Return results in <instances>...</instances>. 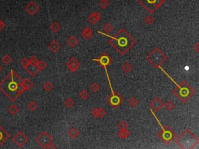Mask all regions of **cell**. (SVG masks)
Masks as SVG:
<instances>
[{
    "label": "cell",
    "instance_id": "cell-36",
    "mask_svg": "<svg viewBox=\"0 0 199 149\" xmlns=\"http://www.w3.org/2000/svg\"><path fill=\"white\" fill-rule=\"evenodd\" d=\"M163 106L167 110H172L173 109H174L175 105L172 101H167L166 103H163Z\"/></svg>",
    "mask_w": 199,
    "mask_h": 149
},
{
    "label": "cell",
    "instance_id": "cell-26",
    "mask_svg": "<svg viewBox=\"0 0 199 149\" xmlns=\"http://www.w3.org/2000/svg\"><path fill=\"white\" fill-rule=\"evenodd\" d=\"M74 104H75V102L71 97H68L64 100V106H66V108H72L74 106Z\"/></svg>",
    "mask_w": 199,
    "mask_h": 149
},
{
    "label": "cell",
    "instance_id": "cell-6",
    "mask_svg": "<svg viewBox=\"0 0 199 149\" xmlns=\"http://www.w3.org/2000/svg\"><path fill=\"white\" fill-rule=\"evenodd\" d=\"M152 114L154 115V116L156 117V119L157 120L158 123L160 124V123H159V121L158 120L157 117L155 116V114H154L153 112L152 111ZM160 127H161L162 131L157 133V137H158L159 140L163 142L165 144H170V142H173L174 139L176 138V133H175L173 130H171V129L168 126L162 127V125L160 124Z\"/></svg>",
    "mask_w": 199,
    "mask_h": 149
},
{
    "label": "cell",
    "instance_id": "cell-19",
    "mask_svg": "<svg viewBox=\"0 0 199 149\" xmlns=\"http://www.w3.org/2000/svg\"><path fill=\"white\" fill-rule=\"evenodd\" d=\"M93 34V31H92V29H91L90 27H84V29H83V31H82V32H81V36H82L85 40H89V39H90V38L92 37Z\"/></svg>",
    "mask_w": 199,
    "mask_h": 149
},
{
    "label": "cell",
    "instance_id": "cell-25",
    "mask_svg": "<svg viewBox=\"0 0 199 149\" xmlns=\"http://www.w3.org/2000/svg\"><path fill=\"white\" fill-rule=\"evenodd\" d=\"M8 111L11 115H16V114L19 113V108L18 106L15 104H13V105H10L9 107H8Z\"/></svg>",
    "mask_w": 199,
    "mask_h": 149
},
{
    "label": "cell",
    "instance_id": "cell-37",
    "mask_svg": "<svg viewBox=\"0 0 199 149\" xmlns=\"http://www.w3.org/2000/svg\"><path fill=\"white\" fill-rule=\"evenodd\" d=\"M107 112L103 110V108H98V112H97V116L96 118H103L104 116H106Z\"/></svg>",
    "mask_w": 199,
    "mask_h": 149
},
{
    "label": "cell",
    "instance_id": "cell-9",
    "mask_svg": "<svg viewBox=\"0 0 199 149\" xmlns=\"http://www.w3.org/2000/svg\"><path fill=\"white\" fill-rule=\"evenodd\" d=\"M13 142L17 144L19 147H22L28 142V137L22 131H19L13 137Z\"/></svg>",
    "mask_w": 199,
    "mask_h": 149
},
{
    "label": "cell",
    "instance_id": "cell-14",
    "mask_svg": "<svg viewBox=\"0 0 199 149\" xmlns=\"http://www.w3.org/2000/svg\"><path fill=\"white\" fill-rule=\"evenodd\" d=\"M150 108L154 111H159L163 107V103L159 97H155V98L150 102Z\"/></svg>",
    "mask_w": 199,
    "mask_h": 149
},
{
    "label": "cell",
    "instance_id": "cell-43",
    "mask_svg": "<svg viewBox=\"0 0 199 149\" xmlns=\"http://www.w3.org/2000/svg\"><path fill=\"white\" fill-rule=\"evenodd\" d=\"M98 108L99 107H93V108L92 109V110H91V115H92L93 116H94V117H96V116H97Z\"/></svg>",
    "mask_w": 199,
    "mask_h": 149
},
{
    "label": "cell",
    "instance_id": "cell-10",
    "mask_svg": "<svg viewBox=\"0 0 199 149\" xmlns=\"http://www.w3.org/2000/svg\"><path fill=\"white\" fill-rule=\"evenodd\" d=\"M122 98L119 96L118 94L116 93L114 95L111 94L107 99V103L111 105L114 109H117L121 103H122Z\"/></svg>",
    "mask_w": 199,
    "mask_h": 149
},
{
    "label": "cell",
    "instance_id": "cell-35",
    "mask_svg": "<svg viewBox=\"0 0 199 149\" xmlns=\"http://www.w3.org/2000/svg\"><path fill=\"white\" fill-rule=\"evenodd\" d=\"M129 104L131 107H135V106L139 104V100L137 99V98H135V97H134L133 96V97L129 99Z\"/></svg>",
    "mask_w": 199,
    "mask_h": 149
},
{
    "label": "cell",
    "instance_id": "cell-40",
    "mask_svg": "<svg viewBox=\"0 0 199 149\" xmlns=\"http://www.w3.org/2000/svg\"><path fill=\"white\" fill-rule=\"evenodd\" d=\"M108 5H109L108 1L101 0V2H100V6H101V9H103V10H104V9H106V8L108 7Z\"/></svg>",
    "mask_w": 199,
    "mask_h": 149
},
{
    "label": "cell",
    "instance_id": "cell-28",
    "mask_svg": "<svg viewBox=\"0 0 199 149\" xmlns=\"http://www.w3.org/2000/svg\"><path fill=\"white\" fill-rule=\"evenodd\" d=\"M37 67H38L39 71H43V70H44L48 67V65H47V63L44 61L40 60V61H38V64H37Z\"/></svg>",
    "mask_w": 199,
    "mask_h": 149
},
{
    "label": "cell",
    "instance_id": "cell-13",
    "mask_svg": "<svg viewBox=\"0 0 199 149\" xmlns=\"http://www.w3.org/2000/svg\"><path fill=\"white\" fill-rule=\"evenodd\" d=\"M25 10L29 15L34 16L39 11V6L35 2L31 1L27 5V6L25 7Z\"/></svg>",
    "mask_w": 199,
    "mask_h": 149
},
{
    "label": "cell",
    "instance_id": "cell-3",
    "mask_svg": "<svg viewBox=\"0 0 199 149\" xmlns=\"http://www.w3.org/2000/svg\"><path fill=\"white\" fill-rule=\"evenodd\" d=\"M174 82L176 84V86L173 89L172 92L174 95H175L179 99L182 103H187V100H189L195 94V90L185 80H183L180 84L176 83V82L174 81Z\"/></svg>",
    "mask_w": 199,
    "mask_h": 149
},
{
    "label": "cell",
    "instance_id": "cell-24",
    "mask_svg": "<svg viewBox=\"0 0 199 149\" xmlns=\"http://www.w3.org/2000/svg\"><path fill=\"white\" fill-rule=\"evenodd\" d=\"M121 69H122V71H123L124 73H129V72H131V71H132L133 66L131 65L130 63H129L128 61H126V62H124V63L123 64V65L121 67Z\"/></svg>",
    "mask_w": 199,
    "mask_h": 149
},
{
    "label": "cell",
    "instance_id": "cell-45",
    "mask_svg": "<svg viewBox=\"0 0 199 149\" xmlns=\"http://www.w3.org/2000/svg\"><path fill=\"white\" fill-rule=\"evenodd\" d=\"M4 27H5V23H3V21L0 20V31H2Z\"/></svg>",
    "mask_w": 199,
    "mask_h": 149
},
{
    "label": "cell",
    "instance_id": "cell-20",
    "mask_svg": "<svg viewBox=\"0 0 199 149\" xmlns=\"http://www.w3.org/2000/svg\"><path fill=\"white\" fill-rule=\"evenodd\" d=\"M21 85H22V87L24 89V91H29L34 87V83L30 78H26L24 80H22Z\"/></svg>",
    "mask_w": 199,
    "mask_h": 149
},
{
    "label": "cell",
    "instance_id": "cell-15",
    "mask_svg": "<svg viewBox=\"0 0 199 149\" xmlns=\"http://www.w3.org/2000/svg\"><path fill=\"white\" fill-rule=\"evenodd\" d=\"M10 137V134L5 131V128L0 125V147L2 146Z\"/></svg>",
    "mask_w": 199,
    "mask_h": 149
},
{
    "label": "cell",
    "instance_id": "cell-23",
    "mask_svg": "<svg viewBox=\"0 0 199 149\" xmlns=\"http://www.w3.org/2000/svg\"><path fill=\"white\" fill-rule=\"evenodd\" d=\"M79 132L76 127H71L68 131V135L71 138H76L79 136Z\"/></svg>",
    "mask_w": 199,
    "mask_h": 149
},
{
    "label": "cell",
    "instance_id": "cell-12",
    "mask_svg": "<svg viewBox=\"0 0 199 149\" xmlns=\"http://www.w3.org/2000/svg\"><path fill=\"white\" fill-rule=\"evenodd\" d=\"M66 66L67 68H68V70L72 72H75L76 71H77L79 67H80V63L79 61L76 59L75 57H72V58L67 61L66 63Z\"/></svg>",
    "mask_w": 199,
    "mask_h": 149
},
{
    "label": "cell",
    "instance_id": "cell-21",
    "mask_svg": "<svg viewBox=\"0 0 199 149\" xmlns=\"http://www.w3.org/2000/svg\"><path fill=\"white\" fill-rule=\"evenodd\" d=\"M78 39L75 37V36H70L67 39V44L68 46H70L71 48H75L77 44H78Z\"/></svg>",
    "mask_w": 199,
    "mask_h": 149
},
{
    "label": "cell",
    "instance_id": "cell-18",
    "mask_svg": "<svg viewBox=\"0 0 199 149\" xmlns=\"http://www.w3.org/2000/svg\"><path fill=\"white\" fill-rule=\"evenodd\" d=\"M48 48L50 50L52 53L55 54L57 53L59 50H60L61 48V45L60 44L58 43V41H52L51 42H50V43L48 44Z\"/></svg>",
    "mask_w": 199,
    "mask_h": 149
},
{
    "label": "cell",
    "instance_id": "cell-17",
    "mask_svg": "<svg viewBox=\"0 0 199 149\" xmlns=\"http://www.w3.org/2000/svg\"><path fill=\"white\" fill-rule=\"evenodd\" d=\"M101 19V13H99V12H97V11L93 12V13H91L90 15L88 16L89 22L92 23V24H96L97 22L100 21Z\"/></svg>",
    "mask_w": 199,
    "mask_h": 149
},
{
    "label": "cell",
    "instance_id": "cell-5",
    "mask_svg": "<svg viewBox=\"0 0 199 149\" xmlns=\"http://www.w3.org/2000/svg\"><path fill=\"white\" fill-rule=\"evenodd\" d=\"M147 60L155 68H159L167 60L166 57L159 48H156L147 56Z\"/></svg>",
    "mask_w": 199,
    "mask_h": 149
},
{
    "label": "cell",
    "instance_id": "cell-8",
    "mask_svg": "<svg viewBox=\"0 0 199 149\" xmlns=\"http://www.w3.org/2000/svg\"><path fill=\"white\" fill-rule=\"evenodd\" d=\"M138 1L149 13H153L154 12H156L166 2V0H138Z\"/></svg>",
    "mask_w": 199,
    "mask_h": 149
},
{
    "label": "cell",
    "instance_id": "cell-34",
    "mask_svg": "<svg viewBox=\"0 0 199 149\" xmlns=\"http://www.w3.org/2000/svg\"><path fill=\"white\" fill-rule=\"evenodd\" d=\"M117 127L119 130H126L129 128V124H127L125 121H120L117 125Z\"/></svg>",
    "mask_w": 199,
    "mask_h": 149
},
{
    "label": "cell",
    "instance_id": "cell-39",
    "mask_svg": "<svg viewBox=\"0 0 199 149\" xmlns=\"http://www.w3.org/2000/svg\"><path fill=\"white\" fill-rule=\"evenodd\" d=\"M2 61H3V63H5V65H10L11 62H12V58L10 55L8 54H5V55L3 56V58H2Z\"/></svg>",
    "mask_w": 199,
    "mask_h": 149
},
{
    "label": "cell",
    "instance_id": "cell-44",
    "mask_svg": "<svg viewBox=\"0 0 199 149\" xmlns=\"http://www.w3.org/2000/svg\"><path fill=\"white\" fill-rule=\"evenodd\" d=\"M193 49H194V51H196L197 53H198L199 52V44H198V43H197V44H194V46L193 47Z\"/></svg>",
    "mask_w": 199,
    "mask_h": 149
},
{
    "label": "cell",
    "instance_id": "cell-2",
    "mask_svg": "<svg viewBox=\"0 0 199 149\" xmlns=\"http://www.w3.org/2000/svg\"><path fill=\"white\" fill-rule=\"evenodd\" d=\"M110 37L111 45L121 55H124L135 44V39L124 29H121L118 33Z\"/></svg>",
    "mask_w": 199,
    "mask_h": 149
},
{
    "label": "cell",
    "instance_id": "cell-16",
    "mask_svg": "<svg viewBox=\"0 0 199 149\" xmlns=\"http://www.w3.org/2000/svg\"><path fill=\"white\" fill-rule=\"evenodd\" d=\"M24 68L26 69V71H27L28 73L30 74L32 77H34V76L39 72V70H38L37 65H32V64H30V62H29V64H28L27 65H26L25 67H24Z\"/></svg>",
    "mask_w": 199,
    "mask_h": 149
},
{
    "label": "cell",
    "instance_id": "cell-22",
    "mask_svg": "<svg viewBox=\"0 0 199 149\" xmlns=\"http://www.w3.org/2000/svg\"><path fill=\"white\" fill-rule=\"evenodd\" d=\"M117 136L121 139H126L130 136V132L126 130H119V131L117 133Z\"/></svg>",
    "mask_w": 199,
    "mask_h": 149
},
{
    "label": "cell",
    "instance_id": "cell-32",
    "mask_svg": "<svg viewBox=\"0 0 199 149\" xmlns=\"http://www.w3.org/2000/svg\"><path fill=\"white\" fill-rule=\"evenodd\" d=\"M100 88H101V86H100V85H99L97 82H93V83L91 84L90 90L93 92V93H98L99 90H100Z\"/></svg>",
    "mask_w": 199,
    "mask_h": 149
},
{
    "label": "cell",
    "instance_id": "cell-41",
    "mask_svg": "<svg viewBox=\"0 0 199 149\" xmlns=\"http://www.w3.org/2000/svg\"><path fill=\"white\" fill-rule=\"evenodd\" d=\"M38 61H39V60L36 58L35 56H32V57H30V59H29V62H30V64H32V65H37Z\"/></svg>",
    "mask_w": 199,
    "mask_h": 149
},
{
    "label": "cell",
    "instance_id": "cell-7",
    "mask_svg": "<svg viewBox=\"0 0 199 149\" xmlns=\"http://www.w3.org/2000/svg\"><path fill=\"white\" fill-rule=\"evenodd\" d=\"M35 142L43 148H55L53 145V138L48 132L42 131L35 138Z\"/></svg>",
    "mask_w": 199,
    "mask_h": 149
},
{
    "label": "cell",
    "instance_id": "cell-46",
    "mask_svg": "<svg viewBox=\"0 0 199 149\" xmlns=\"http://www.w3.org/2000/svg\"><path fill=\"white\" fill-rule=\"evenodd\" d=\"M1 70H2V67L0 66V71H1Z\"/></svg>",
    "mask_w": 199,
    "mask_h": 149
},
{
    "label": "cell",
    "instance_id": "cell-11",
    "mask_svg": "<svg viewBox=\"0 0 199 149\" xmlns=\"http://www.w3.org/2000/svg\"><path fill=\"white\" fill-rule=\"evenodd\" d=\"M93 61H97L100 65H101L103 66V68H106L107 66L110 65L112 63L113 60L111 59V57H110L107 54L103 53L100 58H93Z\"/></svg>",
    "mask_w": 199,
    "mask_h": 149
},
{
    "label": "cell",
    "instance_id": "cell-31",
    "mask_svg": "<svg viewBox=\"0 0 199 149\" xmlns=\"http://www.w3.org/2000/svg\"><path fill=\"white\" fill-rule=\"evenodd\" d=\"M113 30H114L113 26L111 25V23H105V24H104V25H103V31L107 33H111V31H113Z\"/></svg>",
    "mask_w": 199,
    "mask_h": 149
},
{
    "label": "cell",
    "instance_id": "cell-47",
    "mask_svg": "<svg viewBox=\"0 0 199 149\" xmlns=\"http://www.w3.org/2000/svg\"><path fill=\"white\" fill-rule=\"evenodd\" d=\"M105 1H109V0H105Z\"/></svg>",
    "mask_w": 199,
    "mask_h": 149
},
{
    "label": "cell",
    "instance_id": "cell-38",
    "mask_svg": "<svg viewBox=\"0 0 199 149\" xmlns=\"http://www.w3.org/2000/svg\"><path fill=\"white\" fill-rule=\"evenodd\" d=\"M79 97H80L83 100H86V99L89 97L88 92L86 91V90H85V89H83V90L79 93Z\"/></svg>",
    "mask_w": 199,
    "mask_h": 149
},
{
    "label": "cell",
    "instance_id": "cell-27",
    "mask_svg": "<svg viewBox=\"0 0 199 149\" xmlns=\"http://www.w3.org/2000/svg\"><path fill=\"white\" fill-rule=\"evenodd\" d=\"M50 28L53 33H58V32L60 31L61 26H60V24L57 23V22H53V23H51Z\"/></svg>",
    "mask_w": 199,
    "mask_h": 149
},
{
    "label": "cell",
    "instance_id": "cell-33",
    "mask_svg": "<svg viewBox=\"0 0 199 149\" xmlns=\"http://www.w3.org/2000/svg\"><path fill=\"white\" fill-rule=\"evenodd\" d=\"M154 18L151 15H148L146 16V17L144 18V22L146 24H147L148 26H151L152 23H154Z\"/></svg>",
    "mask_w": 199,
    "mask_h": 149
},
{
    "label": "cell",
    "instance_id": "cell-29",
    "mask_svg": "<svg viewBox=\"0 0 199 149\" xmlns=\"http://www.w3.org/2000/svg\"><path fill=\"white\" fill-rule=\"evenodd\" d=\"M53 88H54L53 84L51 83V82H46L43 85L44 90L45 92H48V93L51 91V90L53 89Z\"/></svg>",
    "mask_w": 199,
    "mask_h": 149
},
{
    "label": "cell",
    "instance_id": "cell-30",
    "mask_svg": "<svg viewBox=\"0 0 199 149\" xmlns=\"http://www.w3.org/2000/svg\"><path fill=\"white\" fill-rule=\"evenodd\" d=\"M28 110H30V111H34L38 107V104L35 101H31L27 105Z\"/></svg>",
    "mask_w": 199,
    "mask_h": 149
},
{
    "label": "cell",
    "instance_id": "cell-1",
    "mask_svg": "<svg viewBox=\"0 0 199 149\" xmlns=\"http://www.w3.org/2000/svg\"><path fill=\"white\" fill-rule=\"evenodd\" d=\"M21 82L22 78L13 69H11L10 74L0 82V91L3 92L10 101H16L25 92Z\"/></svg>",
    "mask_w": 199,
    "mask_h": 149
},
{
    "label": "cell",
    "instance_id": "cell-4",
    "mask_svg": "<svg viewBox=\"0 0 199 149\" xmlns=\"http://www.w3.org/2000/svg\"><path fill=\"white\" fill-rule=\"evenodd\" d=\"M176 143L181 148L192 149L199 143V140L190 130H185L176 140Z\"/></svg>",
    "mask_w": 199,
    "mask_h": 149
},
{
    "label": "cell",
    "instance_id": "cell-42",
    "mask_svg": "<svg viewBox=\"0 0 199 149\" xmlns=\"http://www.w3.org/2000/svg\"><path fill=\"white\" fill-rule=\"evenodd\" d=\"M20 63L21 64V65L23 66V68H24L26 65H27L28 64H29V59H27L26 57H23V58L20 60Z\"/></svg>",
    "mask_w": 199,
    "mask_h": 149
}]
</instances>
